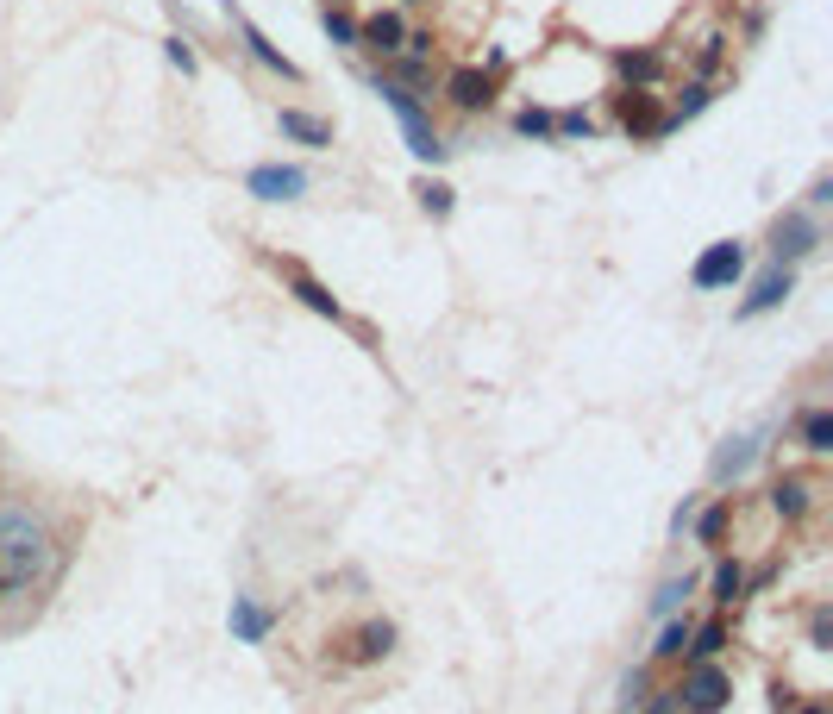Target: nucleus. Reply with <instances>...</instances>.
Instances as JSON below:
<instances>
[{"instance_id":"nucleus-20","label":"nucleus","mask_w":833,"mask_h":714,"mask_svg":"<svg viewBox=\"0 0 833 714\" xmlns=\"http://www.w3.org/2000/svg\"><path fill=\"white\" fill-rule=\"evenodd\" d=\"M514 132H520V138H552V113L520 107V113H514Z\"/></svg>"},{"instance_id":"nucleus-18","label":"nucleus","mask_w":833,"mask_h":714,"mask_svg":"<svg viewBox=\"0 0 833 714\" xmlns=\"http://www.w3.org/2000/svg\"><path fill=\"white\" fill-rule=\"evenodd\" d=\"M740 589H746V570L733 558H721V564H714V602H733Z\"/></svg>"},{"instance_id":"nucleus-10","label":"nucleus","mask_w":833,"mask_h":714,"mask_svg":"<svg viewBox=\"0 0 833 714\" xmlns=\"http://www.w3.org/2000/svg\"><path fill=\"white\" fill-rule=\"evenodd\" d=\"M238 38H245V51H251L257 63H264V69H276V76H282V82H301V69H295L289 57H282V51H276V44H270V38H264V32H257V26H251V19H245V13H238Z\"/></svg>"},{"instance_id":"nucleus-15","label":"nucleus","mask_w":833,"mask_h":714,"mask_svg":"<svg viewBox=\"0 0 833 714\" xmlns=\"http://www.w3.org/2000/svg\"><path fill=\"white\" fill-rule=\"evenodd\" d=\"M752 451H758V439H752V433L727 439V451H714V483H727V476H740V470L752 464Z\"/></svg>"},{"instance_id":"nucleus-2","label":"nucleus","mask_w":833,"mask_h":714,"mask_svg":"<svg viewBox=\"0 0 833 714\" xmlns=\"http://www.w3.org/2000/svg\"><path fill=\"white\" fill-rule=\"evenodd\" d=\"M376 94H383V107H395V119H401V138H408V151L420 157V163H439L445 157V138L426 126V113H420V101L401 82H383L376 76Z\"/></svg>"},{"instance_id":"nucleus-17","label":"nucleus","mask_w":833,"mask_h":714,"mask_svg":"<svg viewBox=\"0 0 833 714\" xmlns=\"http://www.w3.org/2000/svg\"><path fill=\"white\" fill-rule=\"evenodd\" d=\"M802 445L815 451V458H827V451H833V414L827 408H815V414L802 420Z\"/></svg>"},{"instance_id":"nucleus-11","label":"nucleus","mask_w":833,"mask_h":714,"mask_svg":"<svg viewBox=\"0 0 833 714\" xmlns=\"http://www.w3.org/2000/svg\"><path fill=\"white\" fill-rule=\"evenodd\" d=\"M276 627V614L270 608H257L251 595H232V639H245V646H257V639H264Z\"/></svg>"},{"instance_id":"nucleus-9","label":"nucleus","mask_w":833,"mask_h":714,"mask_svg":"<svg viewBox=\"0 0 833 714\" xmlns=\"http://www.w3.org/2000/svg\"><path fill=\"white\" fill-rule=\"evenodd\" d=\"M282 138H295V145H307V151H326L332 145V126L326 119H314V113H301V107H282Z\"/></svg>"},{"instance_id":"nucleus-21","label":"nucleus","mask_w":833,"mask_h":714,"mask_svg":"<svg viewBox=\"0 0 833 714\" xmlns=\"http://www.w3.org/2000/svg\"><path fill=\"white\" fill-rule=\"evenodd\" d=\"M326 38H332V44H345V51H357V19L326 7Z\"/></svg>"},{"instance_id":"nucleus-27","label":"nucleus","mask_w":833,"mask_h":714,"mask_svg":"<svg viewBox=\"0 0 833 714\" xmlns=\"http://www.w3.org/2000/svg\"><path fill=\"white\" fill-rule=\"evenodd\" d=\"M702 107H708V88H689L683 101H677V113H671V126H683V119H689V113H702Z\"/></svg>"},{"instance_id":"nucleus-4","label":"nucleus","mask_w":833,"mask_h":714,"mask_svg":"<svg viewBox=\"0 0 833 714\" xmlns=\"http://www.w3.org/2000/svg\"><path fill=\"white\" fill-rule=\"evenodd\" d=\"M677 696H683V708H696V714H721V708H727V696H733V683H727V677L702 658L696 671H689V683L677 689Z\"/></svg>"},{"instance_id":"nucleus-30","label":"nucleus","mask_w":833,"mask_h":714,"mask_svg":"<svg viewBox=\"0 0 833 714\" xmlns=\"http://www.w3.org/2000/svg\"><path fill=\"white\" fill-rule=\"evenodd\" d=\"M170 63L182 69V76H195V51H188V44H182V38H170Z\"/></svg>"},{"instance_id":"nucleus-1","label":"nucleus","mask_w":833,"mask_h":714,"mask_svg":"<svg viewBox=\"0 0 833 714\" xmlns=\"http://www.w3.org/2000/svg\"><path fill=\"white\" fill-rule=\"evenodd\" d=\"M0 552H7V570L0 577L7 583H32L44 570V527L26 520V508H7L0 514Z\"/></svg>"},{"instance_id":"nucleus-23","label":"nucleus","mask_w":833,"mask_h":714,"mask_svg":"<svg viewBox=\"0 0 833 714\" xmlns=\"http://www.w3.org/2000/svg\"><path fill=\"white\" fill-rule=\"evenodd\" d=\"M721 646H727V627H721V621H708V627L696 633V646H689V652H696V658H714Z\"/></svg>"},{"instance_id":"nucleus-32","label":"nucleus","mask_w":833,"mask_h":714,"mask_svg":"<svg viewBox=\"0 0 833 714\" xmlns=\"http://www.w3.org/2000/svg\"><path fill=\"white\" fill-rule=\"evenodd\" d=\"M0 589H7V577H0Z\"/></svg>"},{"instance_id":"nucleus-13","label":"nucleus","mask_w":833,"mask_h":714,"mask_svg":"<svg viewBox=\"0 0 833 714\" xmlns=\"http://www.w3.org/2000/svg\"><path fill=\"white\" fill-rule=\"evenodd\" d=\"M621 119H627V132H639V138H664V132H671V119L652 113V94H621Z\"/></svg>"},{"instance_id":"nucleus-25","label":"nucleus","mask_w":833,"mask_h":714,"mask_svg":"<svg viewBox=\"0 0 833 714\" xmlns=\"http://www.w3.org/2000/svg\"><path fill=\"white\" fill-rule=\"evenodd\" d=\"M696 533H702V545H721V533H727V508H708V514L696 520Z\"/></svg>"},{"instance_id":"nucleus-6","label":"nucleus","mask_w":833,"mask_h":714,"mask_svg":"<svg viewBox=\"0 0 833 714\" xmlns=\"http://www.w3.org/2000/svg\"><path fill=\"white\" fill-rule=\"evenodd\" d=\"M821 245V226L808 220V213H783L777 232H771V251H777V264H796L802 251H815Z\"/></svg>"},{"instance_id":"nucleus-24","label":"nucleus","mask_w":833,"mask_h":714,"mask_svg":"<svg viewBox=\"0 0 833 714\" xmlns=\"http://www.w3.org/2000/svg\"><path fill=\"white\" fill-rule=\"evenodd\" d=\"M683 646H689V627H683V621H671V627L658 633V646H652V652H658V658H677Z\"/></svg>"},{"instance_id":"nucleus-14","label":"nucleus","mask_w":833,"mask_h":714,"mask_svg":"<svg viewBox=\"0 0 833 714\" xmlns=\"http://www.w3.org/2000/svg\"><path fill=\"white\" fill-rule=\"evenodd\" d=\"M282 276H289V289H295V295H301L307 307H314V314H326V320H339V314H345V307H339V301H332V295H326V282H314V276H307V270H295V264H289V270H282Z\"/></svg>"},{"instance_id":"nucleus-22","label":"nucleus","mask_w":833,"mask_h":714,"mask_svg":"<svg viewBox=\"0 0 833 714\" xmlns=\"http://www.w3.org/2000/svg\"><path fill=\"white\" fill-rule=\"evenodd\" d=\"M420 207L433 213V220H445V213H451V188H445V182H426V188H420Z\"/></svg>"},{"instance_id":"nucleus-5","label":"nucleus","mask_w":833,"mask_h":714,"mask_svg":"<svg viewBox=\"0 0 833 714\" xmlns=\"http://www.w3.org/2000/svg\"><path fill=\"white\" fill-rule=\"evenodd\" d=\"M790 289H796L790 264H777V270H765V276L752 282V295H746L740 307H733V314H740V320H758V314H771V307H783V301H790Z\"/></svg>"},{"instance_id":"nucleus-3","label":"nucleus","mask_w":833,"mask_h":714,"mask_svg":"<svg viewBox=\"0 0 833 714\" xmlns=\"http://www.w3.org/2000/svg\"><path fill=\"white\" fill-rule=\"evenodd\" d=\"M740 276H746V251L733 245V238L708 245V251L696 257V270H689V282H696V289H733Z\"/></svg>"},{"instance_id":"nucleus-29","label":"nucleus","mask_w":833,"mask_h":714,"mask_svg":"<svg viewBox=\"0 0 833 714\" xmlns=\"http://www.w3.org/2000/svg\"><path fill=\"white\" fill-rule=\"evenodd\" d=\"M621 69H627L633 82H652L658 76V57H621Z\"/></svg>"},{"instance_id":"nucleus-26","label":"nucleus","mask_w":833,"mask_h":714,"mask_svg":"<svg viewBox=\"0 0 833 714\" xmlns=\"http://www.w3.org/2000/svg\"><path fill=\"white\" fill-rule=\"evenodd\" d=\"M683 595H689V577H683V583H664V589H658V602H652V614H677Z\"/></svg>"},{"instance_id":"nucleus-28","label":"nucleus","mask_w":833,"mask_h":714,"mask_svg":"<svg viewBox=\"0 0 833 714\" xmlns=\"http://www.w3.org/2000/svg\"><path fill=\"white\" fill-rule=\"evenodd\" d=\"M646 714H683V696L677 689H658V696H646Z\"/></svg>"},{"instance_id":"nucleus-12","label":"nucleus","mask_w":833,"mask_h":714,"mask_svg":"<svg viewBox=\"0 0 833 714\" xmlns=\"http://www.w3.org/2000/svg\"><path fill=\"white\" fill-rule=\"evenodd\" d=\"M445 94H451V107L476 113V107H489V76H483V69H451Z\"/></svg>"},{"instance_id":"nucleus-31","label":"nucleus","mask_w":833,"mask_h":714,"mask_svg":"<svg viewBox=\"0 0 833 714\" xmlns=\"http://www.w3.org/2000/svg\"><path fill=\"white\" fill-rule=\"evenodd\" d=\"M558 132H564V138H589V119H583V113H564Z\"/></svg>"},{"instance_id":"nucleus-16","label":"nucleus","mask_w":833,"mask_h":714,"mask_svg":"<svg viewBox=\"0 0 833 714\" xmlns=\"http://www.w3.org/2000/svg\"><path fill=\"white\" fill-rule=\"evenodd\" d=\"M389 652H395V627L389 621H370L364 633H357V658H364V664L370 658H389Z\"/></svg>"},{"instance_id":"nucleus-8","label":"nucleus","mask_w":833,"mask_h":714,"mask_svg":"<svg viewBox=\"0 0 833 714\" xmlns=\"http://www.w3.org/2000/svg\"><path fill=\"white\" fill-rule=\"evenodd\" d=\"M357 51H383V57L408 51V26H401V13H370L364 26H357Z\"/></svg>"},{"instance_id":"nucleus-7","label":"nucleus","mask_w":833,"mask_h":714,"mask_svg":"<svg viewBox=\"0 0 833 714\" xmlns=\"http://www.w3.org/2000/svg\"><path fill=\"white\" fill-rule=\"evenodd\" d=\"M245 188L257 201H295L301 188H307V176L301 170H282V163H257V170L245 176Z\"/></svg>"},{"instance_id":"nucleus-19","label":"nucleus","mask_w":833,"mask_h":714,"mask_svg":"<svg viewBox=\"0 0 833 714\" xmlns=\"http://www.w3.org/2000/svg\"><path fill=\"white\" fill-rule=\"evenodd\" d=\"M771 508L796 520V514L808 508V483H796V476H790V483H777V489H771Z\"/></svg>"}]
</instances>
